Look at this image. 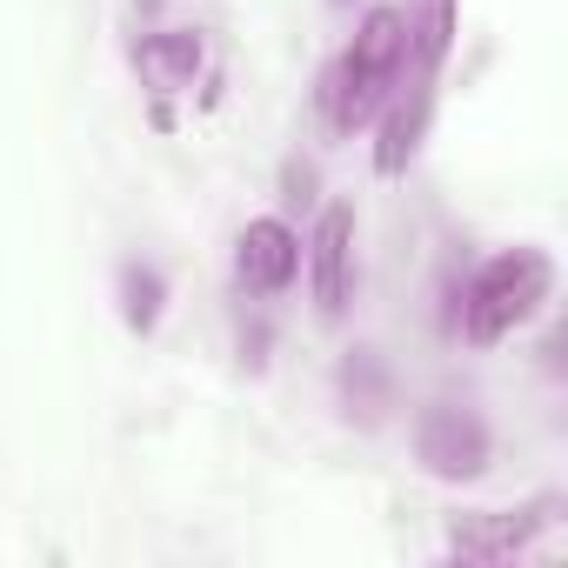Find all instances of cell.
<instances>
[{"instance_id":"cell-1","label":"cell","mask_w":568,"mask_h":568,"mask_svg":"<svg viewBox=\"0 0 568 568\" xmlns=\"http://www.w3.org/2000/svg\"><path fill=\"white\" fill-rule=\"evenodd\" d=\"M408 48H415V21H408L402 8H368L362 28H355V41L342 48V61H335V68L322 74V88H315L322 121H328L335 134H362V128L388 108V94L402 88Z\"/></svg>"},{"instance_id":"cell-2","label":"cell","mask_w":568,"mask_h":568,"mask_svg":"<svg viewBox=\"0 0 568 568\" xmlns=\"http://www.w3.org/2000/svg\"><path fill=\"white\" fill-rule=\"evenodd\" d=\"M555 295V261L541 247H508L495 261H481L468 281H462V308L448 328H462L475 348H495L508 342L521 322L541 315V302Z\"/></svg>"},{"instance_id":"cell-3","label":"cell","mask_w":568,"mask_h":568,"mask_svg":"<svg viewBox=\"0 0 568 568\" xmlns=\"http://www.w3.org/2000/svg\"><path fill=\"white\" fill-rule=\"evenodd\" d=\"M415 462L435 481H475L488 468V422L475 408H422L415 415Z\"/></svg>"},{"instance_id":"cell-4","label":"cell","mask_w":568,"mask_h":568,"mask_svg":"<svg viewBox=\"0 0 568 568\" xmlns=\"http://www.w3.org/2000/svg\"><path fill=\"white\" fill-rule=\"evenodd\" d=\"M295 274H302V234L281 214H261V221L241 227V241H234V288L241 295L267 302V295L288 288Z\"/></svg>"},{"instance_id":"cell-5","label":"cell","mask_w":568,"mask_h":568,"mask_svg":"<svg viewBox=\"0 0 568 568\" xmlns=\"http://www.w3.org/2000/svg\"><path fill=\"white\" fill-rule=\"evenodd\" d=\"M355 207H328L322 221H315V234H308V295H315V308L335 322V315H348V302H355Z\"/></svg>"},{"instance_id":"cell-6","label":"cell","mask_w":568,"mask_h":568,"mask_svg":"<svg viewBox=\"0 0 568 568\" xmlns=\"http://www.w3.org/2000/svg\"><path fill=\"white\" fill-rule=\"evenodd\" d=\"M548 521H555V501H535V508H521V515L481 508V515H462V521L448 528V548H455L462 561H508V555H528V541H535Z\"/></svg>"},{"instance_id":"cell-7","label":"cell","mask_w":568,"mask_h":568,"mask_svg":"<svg viewBox=\"0 0 568 568\" xmlns=\"http://www.w3.org/2000/svg\"><path fill=\"white\" fill-rule=\"evenodd\" d=\"M201 68H207V41H201L194 28H154V34L134 41V74H141V88H154V94L194 88Z\"/></svg>"},{"instance_id":"cell-8","label":"cell","mask_w":568,"mask_h":568,"mask_svg":"<svg viewBox=\"0 0 568 568\" xmlns=\"http://www.w3.org/2000/svg\"><path fill=\"white\" fill-rule=\"evenodd\" d=\"M428 108H435V74H422V68H415L408 94H388V108L375 114V121H382L375 174H402V168L415 161V148H422V134H428Z\"/></svg>"},{"instance_id":"cell-9","label":"cell","mask_w":568,"mask_h":568,"mask_svg":"<svg viewBox=\"0 0 568 568\" xmlns=\"http://www.w3.org/2000/svg\"><path fill=\"white\" fill-rule=\"evenodd\" d=\"M335 388H342L348 415H362V422H382L395 408V375L375 348H348V362L335 368Z\"/></svg>"},{"instance_id":"cell-10","label":"cell","mask_w":568,"mask_h":568,"mask_svg":"<svg viewBox=\"0 0 568 568\" xmlns=\"http://www.w3.org/2000/svg\"><path fill=\"white\" fill-rule=\"evenodd\" d=\"M114 295H121V322H128L134 335H154L161 315H168V274H161L154 261H121Z\"/></svg>"},{"instance_id":"cell-11","label":"cell","mask_w":568,"mask_h":568,"mask_svg":"<svg viewBox=\"0 0 568 568\" xmlns=\"http://www.w3.org/2000/svg\"><path fill=\"white\" fill-rule=\"evenodd\" d=\"M415 48H408V61L422 68V74H435L442 61H448V48H455V0H428L422 8V21H415Z\"/></svg>"},{"instance_id":"cell-12","label":"cell","mask_w":568,"mask_h":568,"mask_svg":"<svg viewBox=\"0 0 568 568\" xmlns=\"http://www.w3.org/2000/svg\"><path fill=\"white\" fill-rule=\"evenodd\" d=\"M328 8H355V0H328Z\"/></svg>"}]
</instances>
